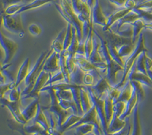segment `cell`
<instances>
[{
  "mask_svg": "<svg viewBox=\"0 0 152 135\" xmlns=\"http://www.w3.org/2000/svg\"><path fill=\"white\" fill-rule=\"evenodd\" d=\"M94 35L99 38V40L100 41V49H99V52H100L104 61H105L106 63H107V69L106 76H107V78L109 81L110 84L114 86L117 84L116 83V74L119 71H122L123 73L124 67L122 66L120 64L118 63L116 61H115L112 58V57L110 54L109 50H108L107 41L105 40L104 36L100 35L97 32V30H95L94 28Z\"/></svg>",
  "mask_w": 152,
  "mask_h": 135,
  "instance_id": "cell-1",
  "label": "cell"
},
{
  "mask_svg": "<svg viewBox=\"0 0 152 135\" xmlns=\"http://www.w3.org/2000/svg\"><path fill=\"white\" fill-rule=\"evenodd\" d=\"M55 6L59 14L64 18L68 23H71L76 28L79 40L83 39V23L80 21L78 15L75 12L72 5L71 0H60L59 4L55 3Z\"/></svg>",
  "mask_w": 152,
  "mask_h": 135,
  "instance_id": "cell-2",
  "label": "cell"
},
{
  "mask_svg": "<svg viewBox=\"0 0 152 135\" xmlns=\"http://www.w3.org/2000/svg\"><path fill=\"white\" fill-rule=\"evenodd\" d=\"M46 91L48 92L50 96V104L48 107H47V109L50 112L53 113L56 117L57 124H58L57 128H58L63 124L69 114H71L70 109L66 110L61 107L59 103V99L56 94L55 89L52 87V86H46L41 89V92H46Z\"/></svg>",
  "mask_w": 152,
  "mask_h": 135,
  "instance_id": "cell-3",
  "label": "cell"
},
{
  "mask_svg": "<svg viewBox=\"0 0 152 135\" xmlns=\"http://www.w3.org/2000/svg\"><path fill=\"white\" fill-rule=\"evenodd\" d=\"M143 51H148V50L145 44V37H144L143 34L141 33L139 35V37H138V39L137 41V43L135 44V49L133 50V52L129 56L128 59L125 61L124 70H123V77H122V80L116 85L114 86V87L120 89L124 86L126 80H127V76H128V73L129 72L130 69H131L134 63L135 62L136 59L138 58V55Z\"/></svg>",
  "mask_w": 152,
  "mask_h": 135,
  "instance_id": "cell-4",
  "label": "cell"
},
{
  "mask_svg": "<svg viewBox=\"0 0 152 135\" xmlns=\"http://www.w3.org/2000/svg\"><path fill=\"white\" fill-rule=\"evenodd\" d=\"M85 87L88 90V94H89V96H90L91 99L92 103H93L95 108H96V111H97V115H98L99 120H100V125H101V128H102L104 134H109V131H108V126H109V125H108L107 116H106L104 98L100 99V98L97 97V95L94 94V92L91 86H85Z\"/></svg>",
  "mask_w": 152,
  "mask_h": 135,
  "instance_id": "cell-5",
  "label": "cell"
},
{
  "mask_svg": "<svg viewBox=\"0 0 152 135\" xmlns=\"http://www.w3.org/2000/svg\"><path fill=\"white\" fill-rule=\"evenodd\" d=\"M2 24L4 28L11 33L18 35L20 38L24 36V30L21 21V13L9 15L4 12L2 15Z\"/></svg>",
  "mask_w": 152,
  "mask_h": 135,
  "instance_id": "cell-6",
  "label": "cell"
},
{
  "mask_svg": "<svg viewBox=\"0 0 152 135\" xmlns=\"http://www.w3.org/2000/svg\"><path fill=\"white\" fill-rule=\"evenodd\" d=\"M91 124L94 126V133L97 135L100 134H104V132H103L102 128H100V120H99L98 115H97V111H96V108H95L94 105H93V106L91 107V108L87 112H85L84 114V115L81 117V119L77 122V123L75 124L74 125H72V127L68 129L67 131L71 130V129H74L75 128L78 127V125H81V124Z\"/></svg>",
  "mask_w": 152,
  "mask_h": 135,
  "instance_id": "cell-7",
  "label": "cell"
},
{
  "mask_svg": "<svg viewBox=\"0 0 152 135\" xmlns=\"http://www.w3.org/2000/svg\"><path fill=\"white\" fill-rule=\"evenodd\" d=\"M55 1V0H34L33 2H30L28 4H15V5H12L11 6H9L5 9H4V12L6 14L12 15L16 14V13H21L25 11L31 10L32 9H36V8L40 7L43 5H46L47 3Z\"/></svg>",
  "mask_w": 152,
  "mask_h": 135,
  "instance_id": "cell-8",
  "label": "cell"
},
{
  "mask_svg": "<svg viewBox=\"0 0 152 135\" xmlns=\"http://www.w3.org/2000/svg\"><path fill=\"white\" fill-rule=\"evenodd\" d=\"M0 44L5 51V59L3 61V65L9 63L15 53L17 52L18 45L15 41L8 38L1 32L0 33Z\"/></svg>",
  "mask_w": 152,
  "mask_h": 135,
  "instance_id": "cell-9",
  "label": "cell"
},
{
  "mask_svg": "<svg viewBox=\"0 0 152 135\" xmlns=\"http://www.w3.org/2000/svg\"><path fill=\"white\" fill-rule=\"evenodd\" d=\"M75 62L77 66H79L84 72L85 73H89V72H91L95 74L96 76V79L98 81L100 80V78L103 76V74L100 73V69H97L96 66H95L94 63H93L92 62H91L89 60L85 57V55H81V54H77L76 53L75 55Z\"/></svg>",
  "mask_w": 152,
  "mask_h": 135,
  "instance_id": "cell-10",
  "label": "cell"
},
{
  "mask_svg": "<svg viewBox=\"0 0 152 135\" xmlns=\"http://www.w3.org/2000/svg\"><path fill=\"white\" fill-rule=\"evenodd\" d=\"M71 2L75 12L82 23L91 19V9L87 2L82 0H71Z\"/></svg>",
  "mask_w": 152,
  "mask_h": 135,
  "instance_id": "cell-11",
  "label": "cell"
},
{
  "mask_svg": "<svg viewBox=\"0 0 152 135\" xmlns=\"http://www.w3.org/2000/svg\"><path fill=\"white\" fill-rule=\"evenodd\" d=\"M1 105L3 107H7L11 111L12 114L13 115L14 118H15L18 121L23 124H27V121L23 116L22 112L21 110V101L18 102H12L8 99L7 98L2 97L1 98Z\"/></svg>",
  "mask_w": 152,
  "mask_h": 135,
  "instance_id": "cell-12",
  "label": "cell"
},
{
  "mask_svg": "<svg viewBox=\"0 0 152 135\" xmlns=\"http://www.w3.org/2000/svg\"><path fill=\"white\" fill-rule=\"evenodd\" d=\"M50 73H47V72L42 70L40 74L37 77L34 86V88L31 92L26 96H24L21 99H36V98L40 97V92H41V89L45 86L46 83L50 79Z\"/></svg>",
  "mask_w": 152,
  "mask_h": 135,
  "instance_id": "cell-13",
  "label": "cell"
},
{
  "mask_svg": "<svg viewBox=\"0 0 152 135\" xmlns=\"http://www.w3.org/2000/svg\"><path fill=\"white\" fill-rule=\"evenodd\" d=\"M103 34H104V38H105L107 43L112 44L116 48L121 47L122 45L126 44H132V38L123 37L115 32H113L111 30L103 31Z\"/></svg>",
  "mask_w": 152,
  "mask_h": 135,
  "instance_id": "cell-14",
  "label": "cell"
},
{
  "mask_svg": "<svg viewBox=\"0 0 152 135\" xmlns=\"http://www.w3.org/2000/svg\"><path fill=\"white\" fill-rule=\"evenodd\" d=\"M91 20L93 22V24H99V25L103 26V28L106 26V24H107L108 18L103 12L100 0L95 1L94 5L91 10Z\"/></svg>",
  "mask_w": 152,
  "mask_h": 135,
  "instance_id": "cell-15",
  "label": "cell"
},
{
  "mask_svg": "<svg viewBox=\"0 0 152 135\" xmlns=\"http://www.w3.org/2000/svg\"><path fill=\"white\" fill-rule=\"evenodd\" d=\"M127 80L129 81L132 80H136V81L140 82L142 85H146L148 86L152 87V80L149 77L148 75L142 73L141 72L137 70L136 63L135 62L134 63L133 66L130 69L129 72L128 73V76H127Z\"/></svg>",
  "mask_w": 152,
  "mask_h": 135,
  "instance_id": "cell-16",
  "label": "cell"
},
{
  "mask_svg": "<svg viewBox=\"0 0 152 135\" xmlns=\"http://www.w3.org/2000/svg\"><path fill=\"white\" fill-rule=\"evenodd\" d=\"M43 70L53 74L56 72L60 70V66H59V54H57L54 51L47 57L45 64L43 66Z\"/></svg>",
  "mask_w": 152,
  "mask_h": 135,
  "instance_id": "cell-17",
  "label": "cell"
},
{
  "mask_svg": "<svg viewBox=\"0 0 152 135\" xmlns=\"http://www.w3.org/2000/svg\"><path fill=\"white\" fill-rule=\"evenodd\" d=\"M140 18L138 15L137 14L136 12L134 10L132 9L129 12H128L126 15L123 16V18H119L118 21H116V22L114 23L113 25H111V27L110 28L109 30H111L113 32H117L119 30V28L123 26V24H131V23L134 22L135 20Z\"/></svg>",
  "mask_w": 152,
  "mask_h": 135,
  "instance_id": "cell-18",
  "label": "cell"
},
{
  "mask_svg": "<svg viewBox=\"0 0 152 135\" xmlns=\"http://www.w3.org/2000/svg\"><path fill=\"white\" fill-rule=\"evenodd\" d=\"M110 87L111 85L107 80L106 75L101 76L97 83L91 86V88L94 94L100 99L104 97L105 94L107 93V92Z\"/></svg>",
  "mask_w": 152,
  "mask_h": 135,
  "instance_id": "cell-19",
  "label": "cell"
},
{
  "mask_svg": "<svg viewBox=\"0 0 152 135\" xmlns=\"http://www.w3.org/2000/svg\"><path fill=\"white\" fill-rule=\"evenodd\" d=\"M39 104H40V97L34 99V100L25 108L21 111L23 116L27 121V123L35 117L37 112L38 105Z\"/></svg>",
  "mask_w": 152,
  "mask_h": 135,
  "instance_id": "cell-20",
  "label": "cell"
},
{
  "mask_svg": "<svg viewBox=\"0 0 152 135\" xmlns=\"http://www.w3.org/2000/svg\"><path fill=\"white\" fill-rule=\"evenodd\" d=\"M120 115L118 114L117 113L113 111V115L111 119L110 122L109 123V126H108V131L110 134H113L114 133L119 131L126 125V120H121L119 118Z\"/></svg>",
  "mask_w": 152,
  "mask_h": 135,
  "instance_id": "cell-21",
  "label": "cell"
},
{
  "mask_svg": "<svg viewBox=\"0 0 152 135\" xmlns=\"http://www.w3.org/2000/svg\"><path fill=\"white\" fill-rule=\"evenodd\" d=\"M132 9H126V8H122L120 9H118V10L115 11L114 12H113V14L108 17V20H107V23L106 24V26H104L103 28V31H108L110 29V28L111 27V25L116 22V21H118L119 18H123V16L126 15L128 12H129Z\"/></svg>",
  "mask_w": 152,
  "mask_h": 135,
  "instance_id": "cell-22",
  "label": "cell"
},
{
  "mask_svg": "<svg viewBox=\"0 0 152 135\" xmlns=\"http://www.w3.org/2000/svg\"><path fill=\"white\" fill-rule=\"evenodd\" d=\"M30 63H31V60H30L29 57H28V58L25 59V60L24 61V63L21 64V66L19 68L17 76H16L15 88L20 86V84L26 79L27 76H28L30 72Z\"/></svg>",
  "mask_w": 152,
  "mask_h": 135,
  "instance_id": "cell-23",
  "label": "cell"
},
{
  "mask_svg": "<svg viewBox=\"0 0 152 135\" xmlns=\"http://www.w3.org/2000/svg\"><path fill=\"white\" fill-rule=\"evenodd\" d=\"M24 129L26 131L27 134H41L46 135L49 134V132L43 128L40 124L37 123L36 121L32 120L25 124Z\"/></svg>",
  "mask_w": 152,
  "mask_h": 135,
  "instance_id": "cell-24",
  "label": "cell"
},
{
  "mask_svg": "<svg viewBox=\"0 0 152 135\" xmlns=\"http://www.w3.org/2000/svg\"><path fill=\"white\" fill-rule=\"evenodd\" d=\"M138 102V95H137V92L134 89H132V95L129 101L126 102V109H125L124 112L123 113L121 116L119 117V118L121 120H125L126 118L131 114L132 111H133V109L135 108V105Z\"/></svg>",
  "mask_w": 152,
  "mask_h": 135,
  "instance_id": "cell-25",
  "label": "cell"
},
{
  "mask_svg": "<svg viewBox=\"0 0 152 135\" xmlns=\"http://www.w3.org/2000/svg\"><path fill=\"white\" fill-rule=\"evenodd\" d=\"M85 72L76 65L72 73L69 74V83L73 85L84 86V77Z\"/></svg>",
  "mask_w": 152,
  "mask_h": 135,
  "instance_id": "cell-26",
  "label": "cell"
},
{
  "mask_svg": "<svg viewBox=\"0 0 152 135\" xmlns=\"http://www.w3.org/2000/svg\"><path fill=\"white\" fill-rule=\"evenodd\" d=\"M122 88L123 89H122V90L119 92V95L117 97V99L113 101V104L117 102H123L126 103L129 101V99H130V97H131L133 88L129 80H126V83H125L124 86Z\"/></svg>",
  "mask_w": 152,
  "mask_h": 135,
  "instance_id": "cell-27",
  "label": "cell"
},
{
  "mask_svg": "<svg viewBox=\"0 0 152 135\" xmlns=\"http://www.w3.org/2000/svg\"><path fill=\"white\" fill-rule=\"evenodd\" d=\"M66 32H67V27L62 30L59 33L58 36L55 38V40L53 41L51 48L56 51L57 54H60L63 50V44H64L65 38H66Z\"/></svg>",
  "mask_w": 152,
  "mask_h": 135,
  "instance_id": "cell-28",
  "label": "cell"
},
{
  "mask_svg": "<svg viewBox=\"0 0 152 135\" xmlns=\"http://www.w3.org/2000/svg\"><path fill=\"white\" fill-rule=\"evenodd\" d=\"M100 47V41L99 38L96 35L94 37V47L92 52L91 54L90 57H89V60L92 62L93 63H99L104 62L103 60L102 57L100 55L99 52V49Z\"/></svg>",
  "mask_w": 152,
  "mask_h": 135,
  "instance_id": "cell-29",
  "label": "cell"
},
{
  "mask_svg": "<svg viewBox=\"0 0 152 135\" xmlns=\"http://www.w3.org/2000/svg\"><path fill=\"white\" fill-rule=\"evenodd\" d=\"M81 115H78V114H69V116L67 117V118L66 119V121L63 122L62 125L60 127H58L57 128V130L60 133V134H63L64 132H66V131L69 129L70 127H72V125H74L75 124L77 123L78 121L81 118Z\"/></svg>",
  "mask_w": 152,
  "mask_h": 135,
  "instance_id": "cell-30",
  "label": "cell"
},
{
  "mask_svg": "<svg viewBox=\"0 0 152 135\" xmlns=\"http://www.w3.org/2000/svg\"><path fill=\"white\" fill-rule=\"evenodd\" d=\"M81 103L84 113L89 111L93 106L91 99L88 90L86 89L85 86H81Z\"/></svg>",
  "mask_w": 152,
  "mask_h": 135,
  "instance_id": "cell-31",
  "label": "cell"
},
{
  "mask_svg": "<svg viewBox=\"0 0 152 135\" xmlns=\"http://www.w3.org/2000/svg\"><path fill=\"white\" fill-rule=\"evenodd\" d=\"M104 99L106 116H107V122H108V125H109L113 118V99L109 94L107 93V92L104 95Z\"/></svg>",
  "mask_w": 152,
  "mask_h": 135,
  "instance_id": "cell-32",
  "label": "cell"
},
{
  "mask_svg": "<svg viewBox=\"0 0 152 135\" xmlns=\"http://www.w3.org/2000/svg\"><path fill=\"white\" fill-rule=\"evenodd\" d=\"M138 103L135 105V108L133 109V130L131 134H142V128H141L140 116H139V107Z\"/></svg>",
  "mask_w": 152,
  "mask_h": 135,
  "instance_id": "cell-33",
  "label": "cell"
},
{
  "mask_svg": "<svg viewBox=\"0 0 152 135\" xmlns=\"http://www.w3.org/2000/svg\"><path fill=\"white\" fill-rule=\"evenodd\" d=\"M133 27V35H132V44H136L137 41L138 39L139 35L141 34V31L145 28L146 22L142 18H138L135 20L134 22L131 23Z\"/></svg>",
  "mask_w": 152,
  "mask_h": 135,
  "instance_id": "cell-34",
  "label": "cell"
},
{
  "mask_svg": "<svg viewBox=\"0 0 152 135\" xmlns=\"http://www.w3.org/2000/svg\"><path fill=\"white\" fill-rule=\"evenodd\" d=\"M32 121H36V122H37V123L40 124L43 128H45L47 131H48L49 129H50V124H49V121L47 118V117H46V114L45 113H44L43 108L41 107V105H40V104L38 105L37 112L34 118L32 119Z\"/></svg>",
  "mask_w": 152,
  "mask_h": 135,
  "instance_id": "cell-35",
  "label": "cell"
},
{
  "mask_svg": "<svg viewBox=\"0 0 152 135\" xmlns=\"http://www.w3.org/2000/svg\"><path fill=\"white\" fill-rule=\"evenodd\" d=\"M72 40L71 44L69 45V47H68L67 50L68 54H70V55L75 56V54L77 53V50H78V46H79V38H78V33H77V31H76V28H75L72 25Z\"/></svg>",
  "mask_w": 152,
  "mask_h": 135,
  "instance_id": "cell-36",
  "label": "cell"
},
{
  "mask_svg": "<svg viewBox=\"0 0 152 135\" xmlns=\"http://www.w3.org/2000/svg\"><path fill=\"white\" fill-rule=\"evenodd\" d=\"M148 56V51H143L138 55V58L135 60L137 70L142 73L147 74V69H146V57Z\"/></svg>",
  "mask_w": 152,
  "mask_h": 135,
  "instance_id": "cell-37",
  "label": "cell"
},
{
  "mask_svg": "<svg viewBox=\"0 0 152 135\" xmlns=\"http://www.w3.org/2000/svg\"><path fill=\"white\" fill-rule=\"evenodd\" d=\"M94 25L91 27L88 35V38H86L85 42V57L89 59L91 54L92 52L94 47Z\"/></svg>",
  "mask_w": 152,
  "mask_h": 135,
  "instance_id": "cell-38",
  "label": "cell"
},
{
  "mask_svg": "<svg viewBox=\"0 0 152 135\" xmlns=\"http://www.w3.org/2000/svg\"><path fill=\"white\" fill-rule=\"evenodd\" d=\"M8 122V125H9V128L13 131H15L19 132L20 134L23 135L28 134L24 129V124L21 123V122H19L15 118L14 119H9L7 121Z\"/></svg>",
  "mask_w": 152,
  "mask_h": 135,
  "instance_id": "cell-39",
  "label": "cell"
},
{
  "mask_svg": "<svg viewBox=\"0 0 152 135\" xmlns=\"http://www.w3.org/2000/svg\"><path fill=\"white\" fill-rule=\"evenodd\" d=\"M107 47H108V50H109L110 54V56L112 57L113 59L115 61H116L119 64H120L122 66L124 67L125 61L123 60V58L119 55V53H118V50L117 49H116V47H115L113 44L110 43H107Z\"/></svg>",
  "mask_w": 152,
  "mask_h": 135,
  "instance_id": "cell-40",
  "label": "cell"
},
{
  "mask_svg": "<svg viewBox=\"0 0 152 135\" xmlns=\"http://www.w3.org/2000/svg\"><path fill=\"white\" fill-rule=\"evenodd\" d=\"M135 44H126L122 45L121 47H118L117 50L119 53V55L123 58L125 57H128L133 52V50L135 49Z\"/></svg>",
  "mask_w": 152,
  "mask_h": 135,
  "instance_id": "cell-41",
  "label": "cell"
},
{
  "mask_svg": "<svg viewBox=\"0 0 152 135\" xmlns=\"http://www.w3.org/2000/svg\"><path fill=\"white\" fill-rule=\"evenodd\" d=\"M75 133L74 134L76 135H85L88 133L94 131V126L91 124L85 123L81 124V125H78V127L74 128Z\"/></svg>",
  "mask_w": 152,
  "mask_h": 135,
  "instance_id": "cell-42",
  "label": "cell"
},
{
  "mask_svg": "<svg viewBox=\"0 0 152 135\" xmlns=\"http://www.w3.org/2000/svg\"><path fill=\"white\" fill-rule=\"evenodd\" d=\"M131 83V85L132 86V88L136 91L137 95H138V102H141L145 99V91H144V89L142 87V84L140 82L136 81V80H132L130 81Z\"/></svg>",
  "mask_w": 152,
  "mask_h": 135,
  "instance_id": "cell-43",
  "label": "cell"
},
{
  "mask_svg": "<svg viewBox=\"0 0 152 135\" xmlns=\"http://www.w3.org/2000/svg\"><path fill=\"white\" fill-rule=\"evenodd\" d=\"M132 10L135 11L138 15L140 18H142L146 23L152 22V12L145 9H138V8H133Z\"/></svg>",
  "mask_w": 152,
  "mask_h": 135,
  "instance_id": "cell-44",
  "label": "cell"
},
{
  "mask_svg": "<svg viewBox=\"0 0 152 135\" xmlns=\"http://www.w3.org/2000/svg\"><path fill=\"white\" fill-rule=\"evenodd\" d=\"M21 92H22L21 91V88H20V86H18L16 87V88L12 89L8 91V92L5 94V95H7L8 97H9L7 98V99H9L10 101H12V102H18V101H21Z\"/></svg>",
  "mask_w": 152,
  "mask_h": 135,
  "instance_id": "cell-45",
  "label": "cell"
},
{
  "mask_svg": "<svg viewBox=\"0 0 152 135\" xmlns=\"http://www.w3.org/2000/svg\"><path fill=\"white\" fill-rule=\"evenodd\" d=\"M72 24L71 23H68L67 24V32H66V38H65L64 44H63V50H66L69 45L71 44L72 40Z\"/></svg>",
  "mask_w": 152,
  "mask_h": 135,
  "instance_id": "cell-46",
  "label": "cell"
},
{
  "mask_svg": "<svg viewBox=\"0 0 152 135\" xmlns=\"http://www.w3.org/2000/svg\"><path fill=\"white\" fill-rule=\"evenodd\" d=\"M64 81V76H63V73H62L61 70H59V71L56 72L53 74H50V79L48 80V81L46 83V86H50L52 85V84H54V83H57V82H60V81ZM65 82V81H64Z\"/></svg>",
  "mask_w": 152,
  "mask_h": 135,
  "instance_id": "cell-47",
  "label": "cell"
},
{
  "mask_svg": "<svg viewBox=\"0 0 152 135\" xmlns=\"http://www.w3.org/2000/svg\"><path fill=\"white\" fill-rule=\"evenodd\" d=\"M95 79H96V76L94 73H91V72L85 73V77H84V86H93L96 83Z\"/></svg>",
  "mask_w": 152,
  "mask_h": 135,
  "instance_id": "cell-48",
  "label": "cell"
},
{
  "mask_svg": "<svg viewBox=\"0 0 152 135\" xmlns=\"http://www.w3.org/2000/svg\"><path fill=\"white\" fill-rule=\"evenodd\" d=\"M15 88V82H11L10 83H5V84H2L0 86L1 89V92H0V95L1 98L3 97L5 94L9 91V90Z\"/></svg>",
  "mask_w": 152,
  "mask_h": 135,
  "instance_id": "cell-49",
  "label": "cell"
},
{
  "mask_svg": "<svg viewBox=\"0 0 152 135\" xmlns=\"http://www.w3.org/2000/svg\"><path fill=\"white\" fill-rule=\"evenodd\" d=\"M28 31L33 36H38L42 32L41 28L37 24H31L28 27Z\"/></svg>",
  "mask_w": 152,
  "mask_h": 135,
  "instance_id": "cell-50",
  "label": "cell"
},
{
  "mask_svg": "<svg viewBox=\"0 0 152 135\" xmlns=\"http://www.w3.org/2000/svg\"><path fill=\"white\" fill-rule=\"evenodd\" d=\"M135 8H138V9H151L152 8V0H145L141 2L137 3L135 5Z\"/></svg>",
  "mask_w": 152,
  "mask_h": 135,
  "instance_id": "cell-51",
  "label": "cell"
},
{
  "mask_svg": "<svg viewBox=\"0 0 152 135\" xmlns=\"http://www.w3.org/2000/svg\"><path fill=\"white\" fill-rule=\"evenodd\" d=\"M119 92H120L119 89L116 88V87L113 86H111V87L109 89V90L107 91V93L109 94L111 97L113 98V101L116 100V99H117V97L119 95Z\"/></svg>",
  "mask_w": 152,
  "mask_h": 135,
  "instance_id": "cell-52",
  "label": "cell"
},
{
  "mask_svg": "<svg viewBox=\"0 0 152 135\" xmlns=\"http://www.w3.org/2000/svg\"><path fill=\"white\" fill-rule=\"evenodd\" d=\"M130 131H131V125H130V123L127 124V122H126V125H125L124 127H123V128H122L121 130L119 131L116 132V133H114L113 134L115 135H121V134H131V132H130Z\"/></svg>",
  "mask_w": 152,
  "mask_h": 135,
  "instance_id": "cell-53",
  "label": "cell"
},
{
  "mask_svg": "<svg viewBox=\"0 0 152 135\" xmlns=\"http://www.w3.org/2000/svg\"><path fill=\"white\" fill-rule=\"evenodd\" d=\"M23 0H2V3L3 5L4 9L8 8L9 6H11L12 5H15V4L22 3Z\"/></svg>",
  "mask_w": 152,
  "mask_h": 135,
  "instance_id": "cell-54",
  "label": "cell"
},
{
  "mask_svg": "<svg viewBox=\"0 0 152 135\" xmlns=\"http://www.w3.org/2000/svg\"><path fill=\"white\" fill-rule=\"evenodd\" d=\"M107 1H109L110 3L113 4V5H116L118 7H120V8H123L125 5V3L127 0H107ZM136 2L139 1L140 2L141 0H135Z\"/></svg>",
  "mask_w": 152,
  "mask_h": 135,
  "instance_id": "cell-55",
  "label": "cell"
},
{
  "mask_svg": "<svg viewBox=\"0 0 152 135\" xmlns=\"http://www.w3.org/2000/svg\"><path fill=\"white\" fill-rule=\"evenodd\" d=\"M137 5V2L135 0H127L125 3L124 7L126 9H132L133 8L135 7V5Z\"/></svg>",
  "mask_w": 152,
  "mask_h": 135,
  "instance_id": "cell-56",
  "label": "cell"
},
{
  "mask_svg": "<svg viewBox=\"0 0 152 135\" xmlns=\"http://www.w3.org/2000/svg\"><path fill=\"white\" fill-rule=\"evenodd\" d=\"M146 69H147V71L149 69H152V59L148 56L146 57Z\"/></svg>",
  "mask_w": 152,
  "mask_h": 135,
  "instance_id": "cell-57",
  "label": "cell"
},
{
  "mask_svg": "<svg viewBox=\"0 0 152 135\" xmlns=\"http://www.w3.org/2000/svg\"><path fill=\"white\" fill-rule=\"evenodd\" d=\"M95 1H96V0H87L86 1L87 3H88V5H89V7L91 8V10H92V9H93Z\"/></svg>",
  "mask_w": 152,
  "mask_h": 135,
  "instance_id": "cell-58",
  "label": "cell"
},
{
  "mask_svg": "<svg viewBox=\"0 0 152 135\" xmlns=\"http://www.w3.org/2000/svg\"><path fill=\"white\" fill-rule=\"evenodd\" d=\"M0 76H1V80H0V83H1V85H2V84H5V76L3 74V73L1 72V73H0Z\"/></svg>",
  "mask_w": 152,
  "mask_h": 135,
  "instance_id": "cell-59",
  "label": "cell"
},
{
  "mask_svg": "<svg viewBox=\"0 0 152 135\" xmlns=\"http://www.w3.org/2000/svg\"><path fill=\"white\" fill-rule=\"evenodd\" d=\"M145 28H148V29L152 30V22L146 23V24H145Z\"/></svg>",
  "mask_w": 152,
  "mask_h": 135,
  "instance_id": "cell-60",
  "label": "cell"
},
{
  "mask_svg": "<svg viewBox=\"0 0 152 135\" xmlns=\"http://www.w3.org/2000/svg\"><path fill=\"white\" fill-rule=\"evenodd\" d=\"M148 75L149 76V77L151 78V80H152V69H149V70H148Z\"/></svg>",
  "mask_w": 152,
  "mask_h": 135,
  "instance_id": "cell-61",
  "label": "cell"
},
{
  "mask_svg": "<svg viewBox=\"0 0 152 135\" xmlns=\"http://www.w3.org/2000/svg\"><path fill=\"white\" fill-rule=\"evenodd\" d=\"M33 1H34V0H23L22 3L23 4H28V3H30V2H33Z\"/></svg>",
  "mask_w": 152,
  "mask_h": 135,
  "instance_id": "cell-62",
  "label": "cell"
},
{
  "mask_svg": "<svg viewBox=\"0 0 152 135\" xmlns=\"http://www.w3.org/2000/svg\"><path fill=\"white\" fill-rule=\"evenodd\" d=\"M147 10L150 11V12H152V8H151V9H147Z\"/></svg>",
  "mask_w": 152,
  "mask_h": 135,
  "instance_id": "cell-63",
  "label": "cell"
}]
</instances>
